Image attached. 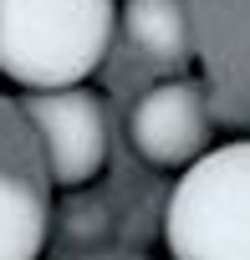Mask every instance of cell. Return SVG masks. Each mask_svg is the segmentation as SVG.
Here are the masks:
<instances>
[{
  "instance_id": "obj_1",
  "label": "cell",
  "mask_w": 250,
  "mask_h": 260,
  "mask_svg": "<svg viewBox=\"0 0 250 260\" xmlns=\"http://www.w3.org/2000/svg\"><path fill=\"white\" fill-rule=\"evenodd\" d=\"M112 41V0H0V72L31 92L77 87Z\"/></svg>"
},
{
  "instance_id": "obj_2",
  "label": "cell",
  "mask_w": 250,
  "mask_h": 260,
  "mask_svg": "<svg viewBox=\"0 0 250 260\" xmlns=\"http://www.w3.org/2000/svg\"><path fill=\"white\" fill-rule=\"evenodd\" d=\"M164 240L174 260H250V143H225L184 169Z\"/></svg>"
},
{
  "instance_id": "obj_3",
  "label": "cell",
  "mask_w": 250,
  "mask_h": 260,
  "mask_svg": "<svg viewBox=\"0 0 250 260\" xmlns=\"http://www.w3.org/2000/svg\"><path fill=\"white\" fill-rule=\"evenodd\" d=\"M31 122L41 133V148H46V164H51L56 184L77 189V184L97 179V169L107 158V122H102L97 97H87L77 87L41 92L31 102Z\"/></svg>"
},
{
  "instance_id": "obj_4",
  "label": "cell",
  "mask_w": 250,
  "mask_h": 260,
  "mask_svg": "<svg viewBox=\"0 0 250 260\" xmlns=\"http://www.w3.org/2000/svg\"><path fill=\"white\" fill-rule=\"evenodd\" d=\"M133 143L148 164L174 169V164H194L209 133V117L194 87L184 82H164L153 92H143V102L133 107Z\"/></svg>"
},
{
  "instance_id": "obj_5",
  "label": "cell",
  "mask_w": 250,
  "mask_h": 260,
  "mask_svg": "<svg viewBox=\"0 0 250 260\" xmlns=\"http://www.w3.org/2000/svg\"><path fill=\"white\" fill-rule=\"evenodd\" d=\"M46 240V209L36 189L0 169V260H36Z\"/></svg>"
},
{
  "instance_id": "obj_6",
  "label": "cell",
  "mask_w": 250,
  "mask_h": 260,
  "mask_svg": "<svg viewBox=\"0 0 250 260\" xmlns=\"http://www.w3.org/2000/svg\"><path fill=\"white\" fill-rule=\"evenodd\" d=\"M122 21H128V36L138 41V51L153 56V61H174L184 51L189 26H184L179 0H128V16Z\"/></svg>"
}]
</instances>
